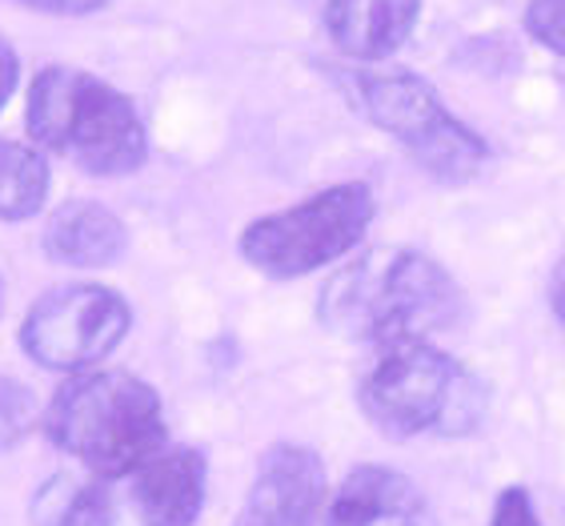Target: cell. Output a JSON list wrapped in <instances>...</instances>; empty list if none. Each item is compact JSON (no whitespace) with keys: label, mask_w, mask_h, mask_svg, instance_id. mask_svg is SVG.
<instances>
[{"label":"cell","mask_w":565,"mask_h":526,"mask_svg":"<svg viewBox=\"0 0 565 526\" xmlns=\"http://www.w3.org/2000/svg\"><path fill=\"white\" fill-rule=\"evenodd\" d=\"M353 93L365 117L393 133L405 145V154L437 181L461 186L490 157L478 133L457 122L434 88L414 73H358Z\"/></svg>","instance_id":"obj_6"},{"label":"cell","mask_w":565,"mask_h":526,"mask_svg":"<svg viewBox=\"0 0 565 526\" xmlns=\"http://www.w3.org/2000/svg\"><path fill=\"white\" fill-rule=\"evenodd\" d=\"M461 290L417 250H385L361 257L326 290V322L373 346L429 341L461 322Z\"/></svg>","instance_id":"obj_1"},{"label":"cell","mask_w":565,"mask_h":526,"mask_svg":"<svg viewBox=\"0 0 565 526\" xmlns=\"http://www.w3.org/2000/svg\"><path fill=\"white\" fill-rule=\"evenodd\" d=\"M49 198V165L36 149L0 141V218L24 221Z\"/></svg>","instance_id":"obj_13"},{"label":"cell","mask_w":565,"mask_h":526,"mask_svg":"<svg viewBox=\"0 0 565 526\" xmlns=\"http://www.w3.org/2000/svg\"><path fill=\"white\" fill-rule=\"evenodd\" d=\"M373 221V193L361 181H345L313 201L253 221L241 233V253L269 277H301L345 257Z\"/></svg>","instance_id":"obj_7"},{"label":"cell","mask_w":565,"mask_h":526,"mask_svg":"<svg viewBox=\"0 0 565 526\" xmlns=\"http://www.w3.org/2000/svg\"><path fill=\"white\" fill-rule=\"evenodd\" d=\"M24 9L36 12H56V17H88V12H100L109 0H17Z\"/></svg>","instance_id":"obj_17"},{"label":"cell","mask_w":565,"mask_h":526,"mask_svg":"<svg viewBox=\"0 0 565 526\" xmlns=\"http://www.w3.org/2000/svg\"><path fill=\"white\" fill-rule=\"evenodd\" d=\"M361 410L385 439H466L486 418V386L434 341H393L361 382Z\"/></svg>","instance_id":"obj_4"},{"label":"cell","mask_w":565,"mask_h":526,"mask_svg":"<svg viewBox=\"0 0 565 526\" xmlns=\"http://www.w3.org/2000/svg\"><path fill=\"white\" fill-rule=\"evenodd\" d=\"M129 334L125 297L105 285H61L44 294L21 326V346L36 366L85 370Z\"/></svg>","instance_id":"obj_8"},{"label":"cell","mask_w":565,"mask_h":526,"mask_svg":"<svg viewBox=\"0 0 565 526\" xmlns=\"http://www.w3.org/2000/svg\"><path fill=\"white\" fill-rule=\"evenodd\" d=\"M525 29L550 53L565 56V0H530L525 9Z\"/></svg>","instance_id":"obj_15"},{"label":"cell","mask_w":565,"mask_h":526,"mask_svg":"<svg viewBox=\"0 0 565 526\" xmlns=\"http://www.w3.org/2000/svg\"><path fill=\"white\" fill-rule=\"evenodd\" d=\"M326 503L321 459L305 446H273L233 526H313Z\"/></svg>","instance_id":"obj_9"},{"label":"cell","mask_w":565,"mask_h":526,"mask_svg":"<svg viewBox=\"0 0 565 526\" xmlns=\"http://www.w3.org/2000/svg\"><path fill=\"white\" fill-rule=\"evenodd\" d=\"M205 498L196 450H157L125 471L53 478L36 494V526H193Z\"/></svg>","instance_id":"obj_2"},{"label":"cell","mask_w":565,"mask_h":526,"mask_svg":"<svg viewBox=\"0 0 565 526\" xmlns=\"http://www.w3.org/2000/svg\"><path fill=\"white\" fill-rule=\"evenodd\" d=\"M422 0H326V29L353 61H385L409 41Z\"/></svg>","instance_id":"obj_11"},{"label":"cell","mask_w":565,"mask_h":526,"mask_svg":"<svg viewBox=\"0 0 565 526\" xmlns=\"http://www.w3.org/2000/svg\"><path fill=\"white\" fill-rule=\"evenodd\" d=\"M17 77H21V61H17V49L9 44V36L0 33V109L9 105L12 88H17Z\"/></svg>","instance_id":"obj_18"},{"label":"cell","mask_w":565,"mask_h":526,"mask_svg":"<svg viewBox=\"0 0 565 526\" xmlns=\"http://www.w3.org/2000/svg\"><path fill=\"white\" fill-rule=\"evenodd\" d=\"M44 253L73 270H100L125 253V225L97 201H68L44 225Z\"/></svg>","instance_id":"obj_12"},{"label":"cell","mask_w":565,"mask_h":526,"mask_svg":"<svg viewBox=\"0 0 565 526\" xmlns=\"http://www.w3.org/2000/svg\"><path fill=\"white\" fill-rule=\"evenodd\" d=\"M29 133L36 145L97 177L132 173L149 157L137 105L85 69L53 65L36 73L29 88Z\"/></svg>","instance_id":"obj_3"},{"label":"cell","mask_w":565,"mask_h":526,"mask_svg":"<svg viewBox=\"0 0 565 526\" xmlns=\"http://www.w3.org/2000/svg\"><path fill=\"white\" fill-rule=\"evenodd\" d=\"M326 526H437V518L405 474L390 466H358L333 494Z\"/></svg>","instance_id":"obj_10"},{"label":"cell","mask_w":565,"mask_h":526,"mask_svg":"<svg viewBox=\"0 0 565 526\" xmlns=\"http://www.w3.org/2000/svg\"><path fill=\"white\" fill-rule=\"evenodd\" d=\"M44 434L88 471H125L164 450L161 398L132 374H73L44 410Z\"/></svg>","instance_id":"obj_5"},{"label":"cell","mask_w":565,"mask_h":526,"mask_svg":"<svg viewBox=\"0 0 565 526\" xmlns=\"http://www.w3.org/2000/svg\"><path fill=\"white\" fill-rule=\"evenodd\" d=\"M550 297H554L557 318H562V326H565V257H562V265L554 270V282H550Z\"/></svg>","instance_id":"obj_19"},{"label":"cell","mask_w":565,"mask_h":526,"mask_svg":"<svg viewBox=\"0 0 565 526\" xmlns=\"http://www.w3.org/2000/svg\"><path fill=\"white\" fill-rule=\"evenodd\" d=\"M41 418V406H36L33 390L12 378H0V454L29 434Z\"/></svg>","instance_id":"obj_14"},{"label":"cell","mask_w":565,"mask_h":526,"mask_svg":"<svg viewBox=\"0 0 565 526\" xmlns=\"http://www.w3.org/2000/svg\"><path fill=\"white\" fill-rule=\"evenodd\" d=\"M0 297H4V285H0Z\"/></svg>","instance_id":"obj_20"},{"label":"cell","mask_w":565,"mask_h":526,"mask_svg":"<svg viewBox=\"0 0 565 526\" xmlns=\"http://www.w3.org/2000/svg\"><path fill=\"white\" fill-rule=\"evenodd\" d=\"M490 526H542V523H537V515H533L530 494H525L522 486H513V491L498 494V506H493Z\"/></svg>","instance_id":"obj_16"}]
</instances>
